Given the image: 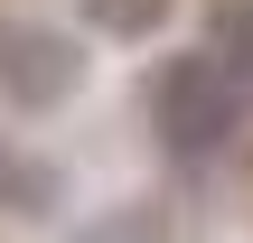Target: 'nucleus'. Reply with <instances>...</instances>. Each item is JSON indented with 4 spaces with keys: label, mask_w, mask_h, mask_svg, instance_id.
I'll use <instances>...</instances> for the list:
<instances>
[{
    "label": "nucleus",
    "mask_w": 253,
    "mask_h": 243,
    "mask_svg": "<svg viewBox=\"0 0 253 243\" xmlns=\"http://www.w3.org/2000/svg\"><path fill=\"white\" fill-rule=\"evenodd\" d=\"M84 19H94L103 37H150V28L169 19V0H84Z\"/></svg>",
    "instance_id": "obj_5"
},
{
    "label": "nucleus",
    "mask_w": 253,
    "mask_h": 243,
    "mask_svg": "<svg viewBox=\"0 0 253 243\" xmlns=\"http://www.w3.org/2000/svg\"><path fill=\"white\" fill-rule=\"evenodd\" d=\"M75 84H84V56H75L66 28H47V19H9V28H0V103L56 112Z\"/></svg>",
    "instance_id": "obj_2"
},
{
    "label": "nucleus",
    "mask_w": 253,
    "mask_h": 243,
    "mask_svg": "<svg viewBox=\"0 0 253 243\" xmlns=\"http://www.w3.org/2000/svg\"><path fill=\"white\" fill-rule=\"evenodd\" d=\"M235 122H244V103H235L225 75L207 66V47H197V56H169V66L150 75V131H160L178 159H216V150L235 140Z\"/></svg>",
    "instance_id": "obj_1"
},
{
    "label": "nucleus",
    "mask_w": 253,
    "mask_h": 243,
    "mask_svg": "<svg viewBox=\"0 0 253 243\" xmlns=\"http://www.w3.org/2000/svg\"><path fill=\"white\" fill-rule=\"evenodd\" d=\"M207 66L225 75L235 103H253V0H216V19H207Z\"/></svg>",
    "instance_id": "obj_4"
},
{
    "label": "nucleus",
    "mask_w": 253,
    "mask_h": 243,
    "mask_svg": "<svg viewBox=\"0 0 253 243\" xmlns=\"http://www.w3.org/2000/svg\"><path fill=\"white\" fill-rule=\"evenodd\" d=\"M56 206H66V178H56L38 150L0 140V215H28V225H38V215H56Z\"/></svg>",
    "instance_id": "obj_3"
}]
</instances>
